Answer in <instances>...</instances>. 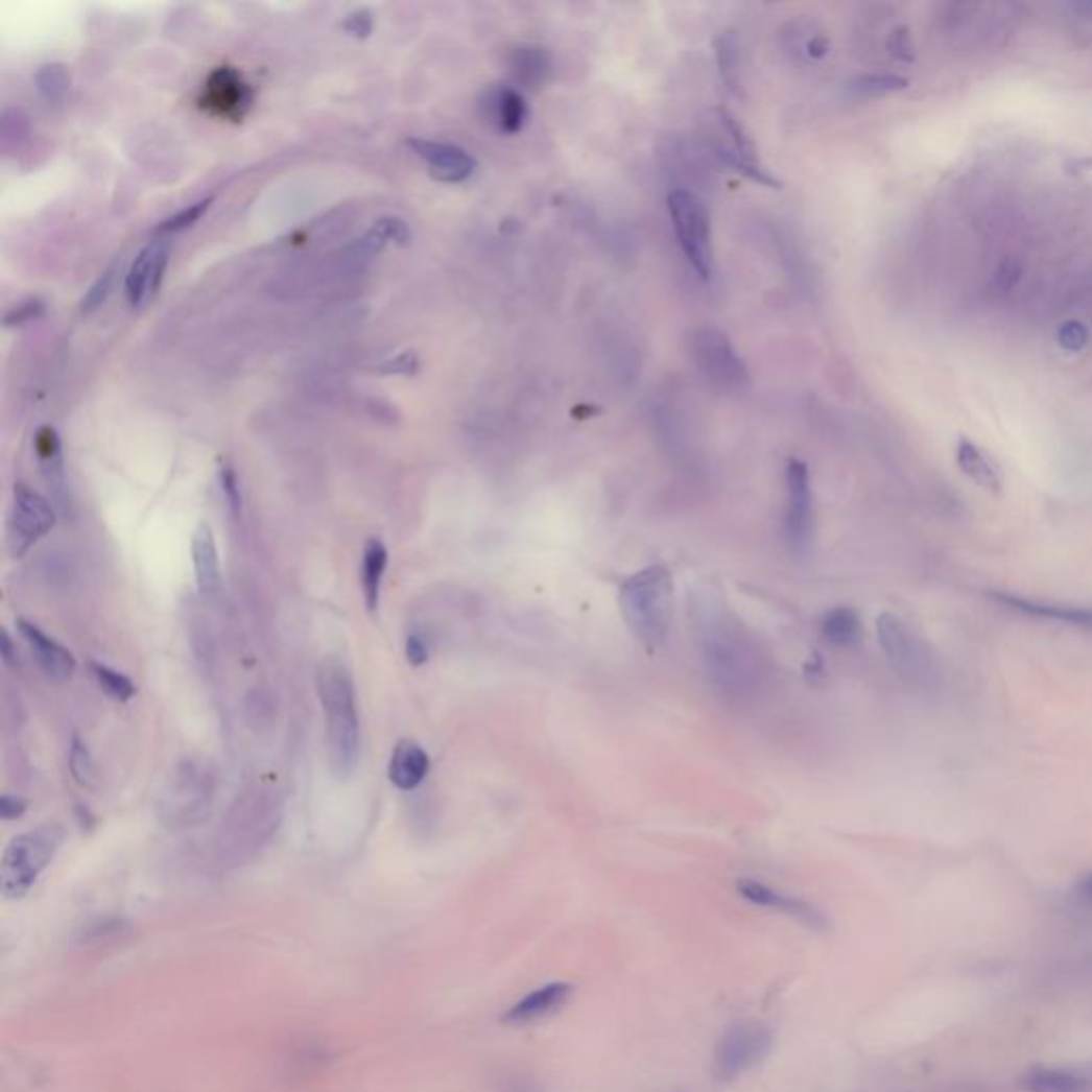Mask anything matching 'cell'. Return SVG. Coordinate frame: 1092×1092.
I'll list each match as a JSON object with an SVG mask.
<instances>
[{
	"label": "cell",
	"instance_id": "cell-46",
	"mask_svg": "<svg viewBox=\"0 0 1092 1092\" xmlns=\"http://www.w3.org/2000/svg\"><path fill=\"white\" fill-rule=\"evenodd\" d=\"M1075 895L1077 899L1092 909V873H1086L1075 883Z\"/></svg>",
	"mask_w": 1092,
	"mask_h": 1092
},
{
	"label": "cell",
	"instance_id": "cell-41",
	"mask_svg": "<svg viewBox=\"0 0 1092 1092\" xmlns=\"http://www.w3.org/2000/svg\"><path fill=\"white\" fill-rule=\"evenodd\" d=\"M1059 343L1067 351H1082L1088 343V331L1079 323H1069L1059 331Z\"/></svg>",
	"mask_w": 1092,
	"mask_h": 1092
},
{
	"label": "cell",
	"instance_id": "cell-9",
	"mask_svg": "<svg viewBox=\"0 0 1092 1092\" xmlns=\"http://www.w3.org/2000/svg\"><path fill=\"white\" fill-rule=\"evenodd\" d=\"M948 20L956 45L969 47H990L992 41L1001 45L1018 24L1014 5H954Z\"/></svg>",
	"mask_w": 1092,
	"mask_h": 1092
},
{
	"label": "cell",
	"instance_id": "cell-11",
	"mask_svg": "<svg viewBox=\"0 0 1092 1092\" xmlns=\"http://www.w3.org/2000/svg\"><path fill=\"white\" fill-rule=\"evenodd\" d=\"M253 103L255 92L251 84L233 67H218L204 84L201 94H198V108L231 122H241L245 114L251 112Z\"/></svg>",
	"mask_w": 1092,
	"mask_h": 1092
},
{
	"label": "cell",
	"instance_id": "cell-33",
	"mask_svg": "<svg viewBox=\"0 0 1092 1092\" xmlns=\"http://www.w3.org/2000/svg\"><path fill=\"white\" fill-rule=\"evenodd\" d=\"M212 204H214V196H208V198H201V201H196V204L180 210L177 214H173L171 218L163 220L157 227V235H173V233H180V231L192 227L198 218H201L210 210Z\"/></svg>",
	"mask_w": 1092,
	"mask_h": 1092
},
{
	"label": "cell",
	"instance_id": "cell-5",
	"mask_svg": "<svg viewBox=\"0 0 1092 1092\" xmlns=\"http://www.w3.org/2000/svg\"><path fill=\"white\" fill-rule=\"evenodd\" d=\"M877 638L892 670L911 687L926 689L936 681V656L930 644L899 615L881 613L877 617Z\"/></svg>",
	"mask_w": 1092,
	"mask_h": 1092
},
{
	"label": "cell",
	"instance_id": "cell-12",
	"mask_svg": "<svg viewBox=\"0 0 1092 1092\" xmlns=\"http://www.w3.org/2000/svg\"><path fill=\"white\" fill-rule=\"evenodd\" d=\"M693 357L701 370L726 388H744L750 372L732 349L730 339L717 329H701L693 333Z\"/></svg>",
	"mask_w": 1092,
	"mask_h": 1092
},
{
	"label": "cell",
	"instance_id": "cell-15",
	"mask_svg": "<svg viewBox=\"0 0 1092 1092\" xmlns=\"http://www.w3.org/2000/svg\"><path fill=\"white\" fill-rule=\"evenodd\" d=\"M990 598L997 604H1001L1003 609L1024 615L1028 619L1052 621V623L1075 627V630L1092 632V607L1035 600V598H1026V595H1016V593H1007V591L992 593Z\"/></svg>",
	"mask_w": 1092,
	"mask_h": 1092
},
{
	"label": "cell",
	"instance_id": "cell-2",
	"mask_svg": "<svg viewBox=\"0 0 1092 1092\" xmlns=\"http://www.w3.org/2000/svg\"><path fill=\"white\" fill-rule=\"evenodd\" d=\"M316 691L327 728V754L335 777L349 779L361 756V726L353 674L341 660L327 658L316 672Z\"/></svg>",
	"mask_w": 1092,
	"mask_h": 1092
},
{
	"label": "cell",
	"instance_id": "cell-42",
	"mask_svg": "<svg viewBox=\"0 0 1092 1092\" xmlns=\"http://www.w3.org/2000/svg\"><path fill=\"white\" fill-rule=\"evenodd\" d=\"M43 310H45L43 302H39V300H30V302H26V304H22V306H16V308L5 316V325H7V327L26 325V323L39 318V316L43 314Z\"/></svg>",
	"mask_w": 1092,
	"mask_h": 1092
},
{
	"label": "cell",
	"instance_id": "cell-45",
	"mask_svg": "<svg viewBox=\"0 0 1092 1092\" xmlns=\"http://www.w3.org/2000/svg\"><path fill=\"white\" fill-rule=\"evenodd\" d=\"M1018 278H1020V265L1014 263V261H1005V263L1001 265V269L997 271V284H999L1003 290L1012 288V286L1018 282Z\"/></svg>",
	"mask_w": 1092,
	"mask_h": 1092
},
{
	"label": "cell",
	"instance_id": "cell-48",
	"mask_svg": "<svg viewBox=\"0 0 1092 1092\" xmlns=\"http://www.w3.org/2000/svg\"><path fill=\"white\" fill-rule=\"evenodd\" d=\"M1073 9H1075V11H1077V14H1082V16H1084V18H1088V20H1092V3H1082V5H1075V7H1073Z\"/></svg>",
	"mask_w": 1092,
	"mask_h": 1092
},
{
	"label": "cell",
	"instance_id": "cell-7",
	"mask_svg": "<svg viewBox=\"0 0 1092 1092\" xmlns=\"http://www.w3.org/2000/svg\"><path fill=\"white\" fill-rule=\"evenodd\" d=\"M773 1030L766 1024H732L715 1048L713 1077L719 1084H730L738 1079L742 1073H747L768 1057V1052L773 1050Z\"/></svg>",
	"mask_w": 1092,
	"mask_h": 1092
},
{
	"label": "cell",
	"instance_id": "cell-44",
	"mask_svg": "<svg viewBox=\"0 0 1092 1092\" xmlns=\"http://www.w3.org/2000/svg\"><path fill=\"white\" fill-rule=\"evenodd\" d=\"M26 801L18 799V797H11V793H5L3 801H0V815H3V820H20L26 811Z\"/></svg>",
	"mask_w": 1092,
	"mask_h": 1092
},
{
	"label": "cell",
	"instance_id": "cell-4",
	"mask_svg": "<svg viewBox=\"0 0 1092 1092\" xmlns=\"http://www.w3.org/2000/svg\"><path fill=\"white\" fill-rule=\"evenodd\" d=\"M65 840L58 824H45L30 832L18 834L5 848L0 860V889L9 901L24 899L43 871L52 864Z\"/></svg>",
	"mask_w": 1092,
	"mask_h": 1092
},
{
	"label": "cell",
	"instance_id": "cell-29",
	"mask_svg": "<svg viewBox=\"0 0 1092 1092\" xmlns=\"http://www.w3.org/2000/svg\"><path fill=\"white\" fill-rule=\"evenodd\" d=\"M410 239H412V231L406 224V220L388 216V218H380L370 229V233L363 237V245L367 247L370 253H378L390 241L400 243V245H406V243H410Z\"/></svg>",
	"mask_w": 1092,
	"mask_h": 1092
},
{
	"label": "cell",
	"instance_id": "cell-32",
	"mask_svg": "<svg viewBox=\"0 0 1092 1092\" xmlns=\"http://www.w3.org/2000/svg\"><path fill=\"white\" fill-rule=\"evenodd\" d=\"M907 86H909V81L901 75H887V73L862 75L850 84V94L854 98H877V96L905 90Z\"/></svg>",
	"mask_w": 1092,
	"mask_h": 1092
},
{
	"label": "cell",
	"instance_id": "cell-47",
	"mask_svg": "<svg viewBox=\"0 0 1092 1092\" xmlns=\"http://www.w3.org/2000/svg\"><path fill=\"white\" fill-rule=\"evenodd\" d=\"M0 644H3V658H5V664H16V654H14V644H11V638L7 634V630L3 632V640H0Z\"/></svg>",
	"mask_w": 1092,
	"mask_h": 1092
},
{
	"label": "cell",
	"instance_id": "cell-31",
	"mask_svg": "<svg viewBox=\"0 0 1092 1092\" xmlns=\"http://www.w3.org/2000/svg\"><path fill=\"white\" fill-rule=\"evenodd\" d=\"M34 84H37V90L45 98V101L61 103V101H65V96L69 94L71 77H69V71H67L65 65L52 63V65H45V67L39 69V73L34 77Z\"/></svg>",
	"mask_w": 1092,
	"mask_h": 1092
},
{
	"label": "cell",
	"instance_id": "cell-6",
	"mask_svg": "<svg viewBox=\"0 0 1092 1092\" xmlns=\"http://www.w3.org/2000/svg\"><path fill=\"white\" fill-rule=\"evenodd\" d=\"M668 212L676 241L687 259L703 280L713 278V235L711 214L696 192L674 190L668 194Z\"/></svg>",
	"mask_w": 1092,
	"mask_h": 1092
},
{
	"label": "cell",
	"instance_id": "cell-13",
	"mask_svg": "<svg viewBox=\"0 0 1092 1092\" xmlns=\"http://www.w3.org/2000/svg\"><path fill=\"white\" fill-rule=\"evenodd\" d=\"M719 128H721V143L717 145V155L738 173L747 175L750 180H754L762 186L777 188L779 182L762 167V163L758 159L754 139L747 135L744 126L730 112H723V110L719 112Z\"/></svg>",
	"mask_w": 1092,
	"mask_h": 1092
},
{
	"label": "cell",
	"instance_id": "cell-22",
	"mask_svg": "<svg viewBox=\"0 0 1092 1092\" xmlns=\"http://www.w3.org/2000/svg\"><path fill=\"white\" fill-rule=\"evenodd\" d=\"M429 756L419 742L400 740L395 744L388 762V779L397 789L410 791L425 781V777L429 775Z\"/></svg>",
	"mask_w": 1092,
	"mask_h": 1092
},
{
	"label": "cell",
	"instance_id": "cell-27",
	"mask_svg": "<svg viewBox=\"0 0 1092 1092\" xmlns=\"http://www.w3.org/2000/svg\"><path fill=\"white\" fill-rule=\"evenodd\" d=\"M551 56L540 47H519L511 56V71L517 84L525 88H540L551 75Z\"/></svg>",
	"mask_w": 1092,
	"mask_h": 1092
},
{
	"label": "cell",
	"instance_id": "cell-17",
	"mask_svg": "<svg viewBox=\"0 0 1092 1092\" xmlns=\"http://www.w3.org/2000/svg\"><path fill=\"white\" fill-rule=\"evenodd\" d=\"M736 892L744 899L750 901L758 907H764V909H773V911H779L791 920H797L801 924H805L807 928H813V930H824L828 926V920L826 916L813 907L811 903L807 901H801L797 897H789V895H783V892L762 883V881H756V879H738L736 881Z\"/></svg>",
	"mask_w": 1092,
	"mask_h": 1092
},
{
	"label": "cell",
	"instance_id": "cell-20",
	"mask_svg": "<svg viewBox=\"0 0 1092 1092\" xmlns=\"http://www.w3.org/2000/svg\"><path fill=\"white\" fill-rule=\"evenodd\" d=\"M486 122L502 135H517L523 130L529 110L519 90L511 86H493L482 94L480 101Z\"/></svg>",
	"mask_w": 1092,
	"mask_h": 1092
},
{
	"label": "cell",
	"instance_id": "cell-3",
	"mask_svg": "<svg viewBox=\"0 0 1092 1092\" xmlns=\"http://www.w3.org/2000/svg\"><path fill=\"white\" fill-rule=\"evenodd\" d=\"M621 615L634 636L649 649L666 640L672 619V578L664 566H649L627 576L619 589Z\"/></svg>",
	"mask_w": 1092,
	"mask_h": 1092
},
{
	"label": "cell",
	"instance_id": "cell-18",
	"mask_svg": "<svg viewBox=\"0 0 1092 1092\" xmlns=\"http://www.w3.org/2000/svg\"><path fill=\"white\" fill-rule=\"evenodd\" d=\"M18 627H20V634L24 636V640L28 644V649H30L37 666L41 668V672L49 681L63 683V681H69L75 674L77 660H75L73 651H69L65 644H61L56 638L45 634L32 621L20 619Z\"/></svg>",
	"mask_w": 1092,
	"mask_h": 1092
},
{
	"label": "cell",
	"instance_id": "cell-26",
	"mask_svg": "<svg viewBox=\"0 0 1092 1092\" xmlns=\"http://www.w3.org/2000/svg\"><path fill=\"white\" fill-rule=\"evenodd\" d=\"M388 566V551L382 540L370 538L363 546V562H361V589H363V600L370 613H376L380 607V595H382V580Z\"/></svg>",
	"mask_w": 1092,
	"mask_h": 1092
},
{
	"label": "cell",
	"instance_id": "cell-39",
	"mask_svg": "<svg viewBox=\"0 0 1092 1092\" xmlns=\"http://www.w3.org/2000/svg\"><path fill=\"white\" fill-rule=\"evenodd\" d=\"M887 49H889V54L897 56L899 61H913V43H911L909 28L901 26L892 32L887 39Z\"/></svg>",
	"mask_w": 1092,
	"mask_h": 1092
},
{
	"label": "cell",
	"instance_id": "cell-40",
	"mask_svg": "<svg viewBox=\"0 0 1092 1092\" xmlns=\"http://www.w3.org/2000/svg\"><path fill=\"white\" fill-rule=\"evenodd\" d=\"M341 28L349 32L351 37H355V39H367L372 34V28H374V18H372V14L367 9H359V11H353L349 18H346Z\"/></svg>",
	"mask_w": 1092,
	"mask_h": 1092
},
{
	"label": "cell",
	"instance_id": "cell-36",
	"mask_svg": "<svg viewBox=\"0 0 1092 1092\" xmlns=\"http://www.w3.org/2000/svg\"><path fill=\"white\" fill-rule=\"evenodd\" d=\"M220 486H222L224 500H227L233 517L237 519L241 515V489H239V478L231 464L220 466Z\"/></svg>",
	"mask_w": 1092,
	"mask_h": 1092
},
{
	"label": "cell",
	"instance_id": "cell-24",
	"mask_svg": "<svg viewBox=\"0 0 1092 1092\" xmlns=\"http://www.w3.org/2000/svg\"><path fill=\"white\" fill-rule=\"evenodd\" d=\"M956 464L967 478L988 493L1003 491V472L999 464L971 440H960L956 446Z\"/></svg>",
	"mask_w": 1092,
	"mask_h": 1092
},
{
	"label": "cell",
	"instance_id": "cell-14",
	"mask_svg": "<svg viewBox=\"0 0 1092 1092\" xmlns=\"http://www.w3.org/2000/svg\"><path fill=\"white\" fill-rule=\"evenodd\" d=\"M169 265V245L163 239H152L133 261L126 276V296L133 308H141L159 292Z\"/></svg>",
	"mask_w": 1092,
	"mask_h": 1092
},
{
	"label": "cell",
	"instance_id": "cell-43",
	"mask_svg": "<svg viewBox=\"0 0 1092 1092\" xmlns=\"http://www.w3.org/2000/svg\"><path fill=\"white\" fill-rule=\"evenodd\" d=\"M406 658L412 666H423L429 660V647L423 636L408 634L406 638Z\"/></svg>",
	"mask_w": 1092,
	"mask_h": 1092
},
{
	"label": "cell",
	"instance_id": "cell-35",
	"mask_svg": "<svg viewBox=\"0 0 1092 1092\" xmlns=\"http://www.w3.org/2000/svg\"><path fill=\"white\" fill-rule=\"evenodd\" d=\"M114 280H116V267H110L108 271H103L101 276H98V280L86 290L84 300H81V312L84 314H90V312H94L96 308H101L105 304V300L112 292Z\"/></svg>",
	"mask_w": 1092,
	"mask_h": 1092
},
{
	"label": "cell",
	"instance_id": "cell-37",
	"mask_svg": "<svg viewBox=\"0 0 1092 1092\" xmlns=\"http://www.w3.org/2000/svg\"><path fill=\"white\" fill-rule=\"evenodd\" d=\"M376 370L380 374H386V376H414L419 372V355L412 353V351L400 353L397 357L386 359Z\"/></svg>",
	"mask_w": 1092,
	"mask_h": 1092
},
{
	"label": "cell",
	"instance_id": "cell-8",
	"mask_svg": "<svg viewBox=\"0 0 1092 1092\" xmlns=\"http://www.w3.org/2000/svg\"><path fill=\"white\" fill-rule=\"evenodd\" d=\"M785 515H783V540L787 551L793 557H809L813 551L815 538V511H813V489L809 468L791 459L785 472Z\"/></svg>",
	"mask_w": 1092,
	"mask_h": 1092
},
{
	"label": "cell",
	"instance_id": "cell-25",
	"mask_svg": "<svg viewBox=\"0 0 1092 1092\" xmlns=\"http://www.w3.org/2000/svg\"><path fill=\"white\" fill-rule=\"evenodd\" d=\"M1026 1092H1086L1092 1082L1073 1069L1063 1067H1032L1020 1077Z\"/></svg>",
	"mask_w": 1092,
	"mask_h": 1092
},
{
	"label": "cell",
	"instance_id": "cell-23",
	"mask_svg": "<svg viewBox=\"0 0 1092 1092\" xmlns=\"http://www.w3.org/2000/svg\"><path fill=\"white\" fill-rule=\"evenodd\" d=\"M192 566L198 591L212 595L220 589V560L214 531L208 523H201L192 533Z\"/></svg>",
	"mask_w": 1092,
	"mask_h": 1092
},
{
	"label": "cell",
	"instance_id": "cell-30",
	"mask_svg": "<svg viewBox=\"0 0 1092 1092\" xmlns=\"http://www.w3.org/2000/svg\"><path fill=\"white\" fill-rule=\"evenodd\" d=\"M90 672H92L94 681L98 683V687H101L110 698H114L118 703H128L130 698L137 696L135 683L124 672H120L108 664H101V662H92Z\"/></svg>",
	"mask_w": 1092,
	"mask_h": 1092
},
{
	"label": "cell",
	"instance_id": "cell-38",
	"mask_svg": "<svg viewBox=\"0 0 1092 1092\" xmlns=\"http://www.w3.org/2000/svg\"><path fill=\"white\" fill-rule=\"evenodd\" d=\"M717 58H719V69H721V75L723 79L730 84V88H734L736 84V49H734V43L730 37H721L719 45H717Z\"/></svg>",
	"mask_w": 1092,
	"mask_h": 1092
},
{
	"label": "cell",
	"instance_id": "cell-16",
	"mask_svg": "<svg viewBox=\"0 0 1092 1092\" xmlns=\"http://www.w3.org/2000/svg\"><path fill=\"white\" fill-rule=\"evenodd\" d=\"M408 147L427 163L431 177L446 184H461L476 173V161L470 152L455 143L431 141V139H410Z\"/></svg>",
	"mask_w": 1092,
	"mask_h": 1092
},
{
	"label": "cell",
	"instance_id": "cell-21",
	"mask_svg": "<svg viewBox=\"0 0 1092 1092\" xmlns=\"http://www.w3.org/2000/svg\"><path fill=\"white\" fill-rule=\"evenodd\" d=\"M34 451L39 459L41 474L45 478L47 489L52 491L54 500L58 506L67 508L69 504V493H67V474H65V461H63V449H61V437L54 427H41L34 435Z\"/></svg>",
	"mask_w": 1092,
	"mask_h": 1092
},
{
	"label": "cell",
	"instance_id": "cell-28",
	"mask_svg": "<svg viewBox=\"0 0 1092 1092\" xmlns=\"http://www.w3.org/2000/svg\"><path fill=\"white\" fill-rule=\"evenodd\" d=\"M824 638L832 644V647H852L860 640L862 634V621L860 615L850 607H836L832 609L822 623Z\"/></svg>",
	"mask_w": 1092,
	"mask_h": 1092
},
{
	"label": "cell",
	"instance_id": "cell-34",
	"mask_svg": "<svg viewBox=\"0 0 1092 1092\" xmlns=\"http://www.w3.org/2000/svg\"><path fill=\"white\" fill-rule=\"evenodd\" d=\"M69 766H71V775H73V779H75L81 787H94V785H96V768H94L92 756H90V752H88L86 744H84L77 736L73 738V744H71Z\"/></svg>",
	"mask_w": 1092,
	"mask_h": 1092
},
{
	"label": "cell",
	"instance_id": "cell-19",
	"mask_svg": "<svg viewBox=\"0 0 1092 1092\" xmlns=\"http://www.w3.org/2000/svg\"><path fill=\"white\" fill-rule=\"evenodd\" d=\"M572 995H574V988L566 981L546 983L533 992H529V995L523 997L521 1001H517L502 1016V1022L521 1026V1024H531V1022H540L544 1018H551L553 1014L562 1012L568 1005Z\"/></svg>",
	"mask_w": 1092,
	"mask_h": 1092
},
{
	"label": "cell",
	"instance_id": "cell-1",
	"mask_svg": "<svg viewBox=\"0 0 1092 1092\" xmlns=\"http://www.w3.org/2000/svg\"><path fill=\"white\" fill-rule=\"evenodd\" d=\"M693 630L707 674L721 693L744 696L762 676V660L726 604L711 593L693 602Z\"/></svg>",
	"mask_w": 1092,
	"mask_h": 1092
},
{
	"label": "cell",
	"instance_id": "cell-10",
	"mask_svg": "<svg viewBox=\"0 0 1092 1092\" xmlns=\"http://www.w3.org/2000/svg\"><path fill=\"white\" fill-rule=\"evenodd\" d=\"M56 525V511L43 495L32 491L28 484L18 482L14 489V511L9 544L16 557L24 555L34 542L49 533Z\"/></svg>",
	"mask_w": 1092,
	"mask_h": 1092
}]
</instances>
